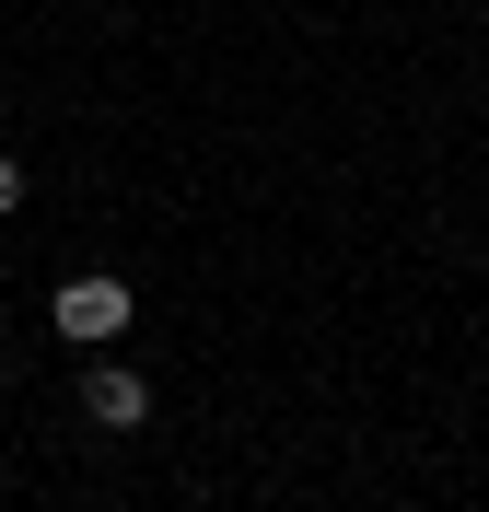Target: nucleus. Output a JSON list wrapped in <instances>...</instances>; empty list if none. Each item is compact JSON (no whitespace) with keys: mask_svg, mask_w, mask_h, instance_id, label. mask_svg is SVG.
Here are the masks:
<instances>
[{"mask_svg":"<svg viewBox=\"0 0 489 512\" xmlns=\"http://www.w3.org/2000/svg\"><path fill=\"white\" fill-rule=\"evenodd\" d=\"M82 419H94V431H140V419H152V384H140L129 361H94V373H82Z\"/></svg>","mask_w":489,"mask_h":512,"instance_id":"nucleus-2","label":"nucleus"},{"mask_svg":"<svg viewBox=\"0 0 489 512\" xmlns=\"http://www.w3.org/2000/svg\"><path fill=\"white\" fill-rule=\"evenodd\" d=\"M12 210H24V163L0 152V222H12Z\"/></svg>","mask_w":489,"mask_h":512,"instance_id":"nucleus-3","label":"nucleus"},{"mask_svg":"<svg viewBox=\"0 0 489 512\" xmlns=\"http://www.w3.org/2000/svg\"><path fill=\"white\" fill-rule=\"evenodd\" d=\"M47 315H59L70 350H105V338H129L140 291H129V280H105V268H82V280H59V303H47Z\"/></svg>","mask_w":489,"mask_h":512,"instance_id":"nucleus-1","label":"nucleus"}]
</instances>
